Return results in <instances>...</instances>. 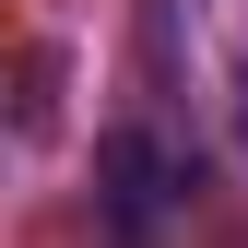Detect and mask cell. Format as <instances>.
Masks as SVG:
<instances>
[{"label":"cell","mask_w":248,"mask_h":248,"mask_svg":"<svg viewBox=\"0 0 248 248\" xmlns=\"http://www.w3.org/2000/svg\"><path fill=\"white\" fill-rule=\"evenodd\" d=\"M95 189H107V225L130 236V248H154L177 213H189V189H201V177L177 166L154 130H107V142H95Z\"/></svg>","instance_id":"cell-1"},{"label":"cell","mask_w":248,"mask_h":248,"mask_svg":"<svg viewBox=\"0 0 248 248\" xmlns=\"http://www.w3.org/2000/svg\"><path fill=\"white\" fill-rule=\"evenodd\" d=\"M236 142H248V59H236Z\"/></svg>","instance_id":"cell-2"}]
</instances>
